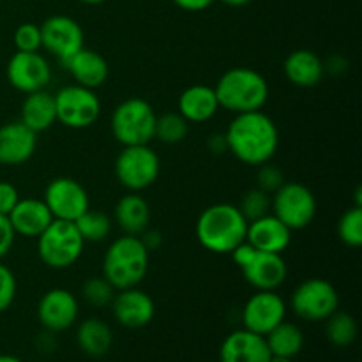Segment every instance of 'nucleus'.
Wrapping results in <instances>:
<instances>
[{
	"label": "nucleus",
	"instance_id": "obj_1",
	"mask_svg": "<svg viewBox=\"0 0 362 362\" xmlns=\"http://www.w3.org/2000/svg\"><path fill=\"white\" fill-rule=\"evenodd\" d=\"M225 138L228 152L250 166H262L271 161L279 145L278 126L262 110L235 115Z\"/></svg>",
	"mask_w": 362,
	"mask_h": 362
},
{
	"label": "nucleus",
	"instance_id": "obj_2",
	"mask_svg": "<svg viewBox=\"0 0 362 362\" xmlns=\"http://www.w3.org/2000/svg\"><path fill=\"white\" fill-rule=\"evenodd\" d=\"M247 219L232 204H214L197 221L198 243L216 255H230L246 240Z\"/></svg>",
	"mask_w": 362,
	"mask_h": 362
},
{
	"label": "nucleus",
	"instance_id": "obj_3",
	"mask_svg": "<svg viewBox=\"0 0 362 362\" xmlns=\"http://www.w3.org/2000/svg\"><path fill=\"white\" fill-rule=\"evenodd\" d=\"M219 108L235 115L258 112L269 99V83L251 67H233L218 80L214 87Z\"/></svg>",
	"mask_w": 362,
	"mask_h": 362
},
{
	"label": "nucleus",
	"instance_id": "obj_4",
	"mask_svg": "<svg viewBox=\"0 0 362 362\" xmlns=\"http://www.w3.org/2000/svg\"><path fill=\"white\" fill-rule=\"evenodd\" d=\"M151 253L140 237L124 235L110 244L103 258V276L115 290H126L138 286L148 271Z\"/></svg>",
	"mask_w": 362,
	"mask_h": 362
},
{
	"label": "nucleus",
	"instance_id": "obj_5",
	"mask_svg": "<svg viewBox=\"0 0 362 362\" xmlns=\"http://www.w3.org/2000/svg\"><path fill=\"white\" fill-rule=\"evenodd\" d=\"M154 108L141 98H129L120 103L112 113V133L124 147L148 145L156 131Z\"/></svg>",
	"mask_w": 362,
	"mask_h": 362
},
{
	"label": "nucleus",
	"instance_id": "obj_6",
	"mask_svg": "<svg viewBox=\"0 0 362 362\" xmlns=\"http://www.w3.org/2000/svg\"><path fill=\"white\" fill-rule=\"evenodd\" d=\"M85 240L73 221L53 219L37 237V255L49 269H67L81 257Z\"/></svg>",
	"mask_w": 362,
	"mask_h": 362
},
{
	"label": "nucleus",
	"instance_id": "obj_7",
	"mask_svg": "<svg viewBox=\"0 0 362 362\" xmlns=\"http://www.w3.org/2000/svg\"><path fill=\"white\" fill-rule=\"evenodd\" d=\"M161 172L159 156L148 145H129L117 156L115 177L131 193H140L158 180Z\"/></svg>",
	"mask_w": 362,
	"mask_h": 362
},
{
	"label": "nucleus",
	"instance_id": "obj_8",
	"mask_svg": "<svg viewBox=\"0 0 362 362\" xmlns=\"http://www.w3.org/2000/svg\"><path fill=\"white\" fill-rule=\"evenodd\" d=\"M290 306L303 320L325 322L334 311H338V290L327 279L310 278L293 290Z\"/></svg>",
	"mask_w": 362,
	"mask_h": 362
},
{
	"label": "nucleus",
	"instance_id": "obj_9",
	"mask_svg": "<svg viewBox=\"0 0 362 362\" xmlns=\"http://www.w3.org/2000/svg\"><path fill=\"white\" fill-rule=\"evenodd\" d=\"M271 211L290 230H303L317 214V200L310 187L300 182H285L271 198Z\"/></svg>",
	"mask_w": 362,
	"mask_h": 362
},
{
	"label": "nucleus",
	"instance_id": "obj_10",
	"mask_svg": "<svg viewBox=\"0 0 362 362\" xmlns=\"http://www.w3.org/2000/svg\"><path fill=\"white\" fill-rule=\"evenodd\" d=\"M55 95L57 120L71 129H85L98 122L101 115V101L92 88L69 85Z\"/></svg>",
	"mask_w": 362,
	"mask_h": 362
},
{
	"label": "nucleus",
	"instance_id": "obj_11",
	"mask_svg": "<svg viewBox=\"0 0 362 362\" xmlns=\"http://www.w3.org/2000/svg\"><path fill=\"white\" fill-rule=\"evenodd\" d=\"M46 207L52 212L53 219L76 221L87 209H90V200L78 180L71 177H57L46 186L45 200Z\"/></svg>",
	"mask_w": 362,
	"mask_h": 362
},
{
	"label": "nucleus",
	"instance_id": "obj_12",
	"mask_svg": "<svg viewBox=\"0 0 362 362\" xmlns=\"http://www.w3.org/2000/svg\"><path fill=\"white\" fill-rule=\"evenodd\" d=\"M286 317V304L276 290H257L243 308V327L265 336Z\"/></svg>",
	"mask_w": 362,
	"mask_h": 362
},
{
	"label": "nucleus",
	"instance_id": "obj_13",
	"mask_svg": "<svg viewBox=\"0 0 362 362\" xmlns=\"http://www.w3.org/2000/svg\"><path fill=\"white\" fill-rule=\"evenodd\" d=\"M39 27L42 48L53 53L60 64L67 62L74 53L83 48V28L73 18L57 14Z\"/></svg>",
	"mask_w": 362,
	"mask_h": 362
},
{
	"label": "nucleus",
	"instance_id": "obj_14",
	"mask_svg": "<svg viewBox=\"0 0 362 362\" xmlns=\"http://www.w3.org/2000/svg\"><path fill=\"white\" fill-rule=\"evenodd\" d=\"M7 80L16 90L30 94L46 88L52 67L39 52H16L7 62Z\"/></svg>",
	"mask_w": 362,
	"mask_h": 362
},
{
	"label": "nucleus",
	"instance_id": "obj_15",
	"mask_svg": "<svg viewBox=\"0 0 362 362\" xmlns=\"http://www.w3.org/2000/svg\"><path fill=\"white\" fill-rule=\"evenodd\" d=\"M78 300L69 290L52 288L41 297L37 304V318L48 332L67 331L78 320Z\"/></svg>",
	"mask_w": 362,
	"mask_h": 362
},
{
	"label": "nucleus",
	"instance_id": "obj_16",
	"mask_svg": "<svg viewBox=\"0 0 362 362\" xmlns=\"http://www.w3.org/2000/svg\"><path fill=\"white\" fill-rule=\"evenodd\" d=\"M113 317L122 327L141 329L154 320L156 304L148 293L138 286L117 290L112 300Z\"/></svg>",
	"mask_w": 362,
	"mask_h": 362
},
{
	"label": "nucleus",
	"instance_id": "obj_17",
	"mask_svg": "<svg viewBox=\"0 0 362 362\" xmlns=\"http://www.w3.org/2000/svg\"><path fill=\"white\" fill-rule=\"evenodd\" d=\"M240 271L255 290H278L288 276V267L281 255L258 250Z\"/></svg>",
	"mask_w": 362,
	"mask_h": 362
},
{
	"label": "nucleus",
	"instance_id": "obj_18",
	"mask_svg": "<svg viewBox=\"0 0 362 362\" xmlns=\"http://www.w3.org/2000/svg\"><path fill=\"white\" fill-rule=\"evenodd\" d=\"M269 359L271 350L265 336L244 327L230 332L219 346V362H269Z\"/></svg>",
	"mask_w": 362,
	"mask_h": 362
},
{
	"label": "nucleus",
	"instance_id": "obj_19",
	"mask_svg": "<svg viewBox=\"0 0 362 362\" xmlns=\"http://www.w3.org/2000/svg\"><path fill=\"white\" fill-rule=\"evenodd\" d=\"M37 134L23 122H11L0 127V165H23L34 156Z\"/></svg>",
	"mask_w": 362,
	"mask_h": 362
},
{
	"label": "nucleus",
	"instance_id": "obj_20",
	"mask_svg": "<svg viewBox=\"0 0 362 362\" xmlns=\"http://www.w3.org/2000/svg\"><path fill=\"white\" fill-rule=\"evenodd\" d=\"M246 240L258 251L281 255L292 243V230L279 221L272 212L250 221Z\"/></svg>",
	"mask_w": 362,
	"mask_h": 362
},
{
	"label": "nucleus",
	"instance_id": "obj_21",
	"mask_svg": "<svg viewBox=\"0 0 362 362\" xmlns=\"http://www.w3.org/2000/svg\"><path fill=\"white\" fill-rule=\"evenodd\" d=\"M7 218L16 235L30 237V239H37L53 221L52 212L45 202L35 198H23L18 202Z\"/></svg>",
	"mask_w": 362,
	"mask_h": 362
},
{
	"label": "nucleus",
	"instance_id": "obj_22",
	"mask_svg": "<svg viewBox=\"0 0 362 362\" xmlns=\"http://www.w3.org/2000/svg\"><path fill=\"white\" fill-rule=\"evenodd\" d=\"M62 66L69 71L76 85L92 88V90L101 87L108 80L110 74V67L105 57L101 53L94 52V49L85 48V46L80 52L74 53L67 62H64Z\"/></svg>",
	"mask_w": 362,
	"mask_h": 362
},
{
	"label": "nucleus",
	"instance_id": "obj_23",
	"mask_svg": "<svg viewBox=\"0 0 362 362\" xmlns=\"http://www.w3.org/2000/svg\"><path fill=\"white\" fill-rule=\"evenodd\" d=\"M283 71H285V76L290 83L310 88L322 81L325 73V64L311 49H296L285 59Z\"/></svg>",
	"mask_w": 362,
	"mask_h": 362
},
{
	"label": "nucleus",
	"instance_id": "obj_24",
	"mask_svg": "<svg viewBox=\"0 0 362 362\" xmlns=\"http://www.w3.org/2000/svg\"><path fill=\"white\" fill-rule=\"evenodd\" d=\"M218 110L219 103L214 87L191 85L179 98V113L187 122H207V120H211L218 113Z\"/></svg>",
	"mask_w": 362,
	"mask_h": 362
},
{
	"label": "nucleus",
	"instance_id": "obj_25",
	"mask_svg": "<svg viewBox=\"0 0 362 362\" xmlns=\"http://www.w3.org/2000/svg\"><path fill=\"white\" fill-rule=\"evenodd\" d=\"M115 223L126 235L140 237L151 223V205L138 193H129L115 205Z\"/></svg>",
	"mask_w": 362,
	"mask_h": 362
},
{
	"label": "nucleus",
	"instance_id": "obj_26",
	"mask_svg": "<svg viewBox=\"0 0 362 362\" xmlns=\"http://www.w3.org/2000/svg\"><path fill=\"white\" fill-rule=\"evenodd\" d=\"M21 122L35 134L49 129L57 122L55 95L46 92L45 88L27 94L21 105Z\"/></svg>",
	"mask_w": 362,
	"mask_h": 362
},
{
	"label": "nucleus",
	"instance_id": "obj_27",
	"mask_svg": "<svg viewBox=\"0 0 362 362\" xmlns=\"http://www.w3.org/2000/svg\"><path fill=\"white\" fill-rule=\"evenodd\" d=\"M76 343L85 356L99 359L112 349L113 332L101 318H87L78 325Z\"/></svg>",
	"mask_w": 362,
	"mask_h": 362
},
{
	"label": "nucleus",
	"instance_id": "obj_28",
	"mask_svg": "<svg viewBox=\"0 0 362 362\" xmlns=\"http://www.w3.org/2000/svg\"><path fill=\"white\" fill-rule=\"evenodd\" d=\"M265 341H267L269 350H271V356H281L293 359L303 350L304 334L296 324L283 320L269 334H265Z\"/></svg>",
	"mask_w": 362,
	"mask_h": 362
},
{
	"label": "nucleus",
	"instance_id": "obj_29",
	"mask_svg": "<svg viewBox=\"0 0 362 362\" xmlns=\"http://www.w3.org/2000/svg\"><path fill=\"white\" fill-rule=\"evenodd\" d=\"M325 322H327L325 324V336H327L329 343H332L338 349H346L357 339L359 327H357V322L352 315L334 311Z\"/></svg>",
	"mask_w": 362,
	"mask_h": 362
},
{
	"label": "nucleus",
	"instance_id": "obj_30",
	"mask_svg": "<svg viewBox=\"0 0 362 362\" xmlns=\"http://www.w3.org/2000/svg\"><path fill=\"white\" fill-rule=\"evenodd\" d=\"M74 225L85 243H103L112 232V219L105 212L92 211V209H87L74 221Z\"/></svg>",
	"mask_w": 362,
	"mask_h": 362
},
{
	"label": "nucleus",
	"instance_id": "obj_31",
	"mask_svg": "<svg viewBox=\"0 0 362 362\" xmlns=\"http://www.w3.org/2000/svg\"><path fill=\"white\" fill-rule=\"evenodd\" d=\"M187 131H189V122L179 112L165 113L156 119L154 138H159L163 144H180L187 136Z\"/></svg>",
	"mask_w": 362,
	"mask_h": 362
},
{
	"label": "nucleus",
	"instance_id": "obj_32",
	"mask_svg": "<svg viewBox=\"0 0 362 362\" xmlns=\"http://www.w3.org/2000/svg\"><path fill=\"white\" fill-rule=\"evenodd\" d=\"M338 235L343 244L350 247H359L362 244V207H350L339 218Z\"/></svg>",
	"mask_w": 362,
	"mask_h": 362
},
{
	"label": "nucleus",
	"instance_id": "obj_33",
	"mask_svg": "<svg viewBox=\"0 0 362 362\" xmlns=\"http://www.w3.org/2000/svg\"><path fill=\"white\" fill-rule=\"evenodd\" d=\"M115 293L117 290L113 288V285L105 276H101V278H88L83 283V288H81V297L92 308H105L112 304Z\"/></svg>",
	"mask_w": 362,
	"mask_h": 362
},
{
	"label": "nucleus",
	"instance_id": "obj_34",
	"mask_svg": "<svg viewBox=\"0 0 362 362\" xmlns=\"http://www.w3.org/2000/svg\"><path fill=\"white\" fill-rule=\"evenodd\" d=\"M239 209L244 214V218L247 219V223L255 221V219L262 218V216L271 212V194L258 189V187L257 189L247 191V193L243 197V202H240Z\"/></svg>",
	"mask_w": 362,
	"mask_h": 362
},
{
	"label": "nucleus",
	"instance_id": "obj_35",
	"mask_svg": "<svg viewBox=\"0 0 362 362\" xmlns=\"http://www.w3.org/2000/svg\"><path fill=\"white\" fill-rule=\"evenodd\" d=\"M14 46L18 52H39L42 48L41 27L35 23H21L14 32Z\"/></svg>",
	"mask_w": 362,
	"mask_h": 362
},
{
	"label": "nucleus",
	"instance_id": "obj_36",
	"mask_svg": "<svg viewBox=\"0 0 362 362\" xmlns=\"http://www.w3.org/2000/svg\"><path fill=\"white\" fill-rule=\"evenodd\" d=\"M16 278L11 272L9 267L0 264V313L6 310H9L11 304L14 303V297H16Z\"/></svg>",
	"mask_w": 362,
	"mask_h": 362
},
{
	"label": "nucleus",
	"instance_id": "obj_37",
	"mask_svg": "<svg viewBox=\"0 0 362 362\" xmlns=\"http://www.w3.org/2000/svg\"><path fill=\"white\" fill-rule=\"evenodd\" d=\"M257 179H258V189L265 191L267 194L276 193V191L285 184V177H283L281 170L274 168V166L267 165V163L260 166Z\"/></svg>",
	"mask_w": 362,
	"mask_h": 362
},
{
	"label": "nucleus",
	"instance_id": "obj_38",
	"mask_svg": "<svg viewBox=\"0 0 362 362\" xmlns=\"http://www.w3.org/2000/svg\"><path fill=\"white\" fill-rule=\"evenodd\" d=\"M18 202H20V194L16 187L9 182H0V214L9 216Z\"/></svg>",
	"mask_w": 362,
	"mask_h": 362
},
{
	"label": "nucleus",
	"instance_id": "obj_39",
	"mask_svg": "<svg viewBox=\"0 0 362 362\" xmlns=\"http://www.w3.org/2000/svg\"><path fill=\"white\" fill-rule=\"evenodd\" d=\"M14 239H16V233H14L9 218L0 214V260L13 250Z\"/></svg>",
	"mask_w": 362,
	"mask_h": 362
},
{
	"label": "nucleus",
	"instance_id": "obj_40",
	"mask_svg": "<svg viewBox=\"0 0 362 362\" xmlns=\"http://www.w3.org/2000/svg\"><path fill=\"white\" fill-rule=\"evenodd\" d=\"M140 240L144 243V246L147 247L148 253L156 251L163 244V237H161V233L158 232V230H148L147 228L144 233H141Z\"/></svg>",
	"mask_w": 362,
	"mask_h": 362
},
{
	"label": "nucleus",
	"instance_id": "obj_41",
	"mask_svg": "<svg viewBox=\"0 0 362 362\" xmlns=\"http://www.w3.org/2000/svg\"><path fill=\"white\" fill-rule=\"evenodd\" d=\"M180 9L184 11H193V13H198V11H204L207 7H211L214 4V0H173Z\"/></svg>",
	"mask_w": 362,
	"mask_h": 362
},
{
	"label": "nucleus",
	"instance_id": "obj_42",
	"mask_svg": "<svg viewBox=\"0 0 362 362\" xmlns=\"http://www.w3.org/2000/svg\"><path fill=\"white\" fill-rule=\"evenodd\" d=\"M209 148H211L214 154H223L225 151H228L225 133H223V134H212L211 140H209Z\"/></svg>",
	"mask_w": 362,
	"mask_h": 362
},
{
	"label": "nucleus",
	"instance_id": "obj_43",
	"mask_svg": "<svg viewBox=\"0 0 362 362\" xmlns=\"http://www.w3.org/2000/svg\"><path fill=\"white\" fill-rule=\"evenodd\" d=\"M221 2H225L226 6H232V7H240V6H246V4H250L251 0H221Z\"/></svg>",
	"mask_w": 362,
	"mask_h": 362
},
{
	"label": "nucleus",
	"instance_id": "obj_44",
	"mask_svg": "<svg viewBox=\"0 0 362 362\" xmlns=\"http://www.w3.org/2000/svg\"><path fill=\"white\" fill-rule=\"evenodd\" d=\"M0 362H23L20 357L9 356V354H0Z\"/></svg>",
	"mask_w": 362,
	"mask_h": 362
},
{
	"label": "nucleus",
	"instance_id": "obj_45",
	"mask_svg": "<svg viewBox=\"0 0 362 362\" xmlns=\"http://www.w3.org/2000/svg\"><path fill=\"white\" fill-rule=\"evenodd\" d=\"M269 362H293V359H290V357H281V356H271Z\"/></svg>",
	"mask_w": 362,
	"mask_h": 362
},
{
	"label": "nucleus",
	"instance_id": "obj_46",
	"mask_svg": "<svg viewBox=\"0 0 362 362\" xmlns=\"http://www.w3.org/2000/svg\"><path fill=\"white\" fill-rule=\"evenodd\" d=\"M83 4H88V6H98V4H103L105 0H81Z\"/></svg>",
	"mask_w": 362,
	"mask_h": 362
}]
</instances>
